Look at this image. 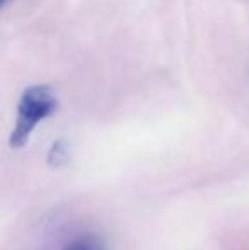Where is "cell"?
<instances>
[{"instance_id": "cell-1", "label": "cell", "mask_w": 249, "mask_h": 250, "mask_svg": "<svg viewBox=\"0 0 249 250\" xmlns=\"http://www.w3.org/2000/svg\"><path fill=\"white\" fill-rule=\"evenodd\" d=\"M58 109V99L51 87L31 85L21 94L17 104V118L9 136V146L19 150L29 142L36 126L46 118L53 116Z\"/></svg>"}, {"instance_id": "cell-2", "label": "cell", "mask_w": 249, "mask_h": 250, "mask_svg": "<svg viewBox=\"0 0 249 250\" xmlns=\"http://www.w3.org/2000/svg\"><path fill=\"white\" fill-rule=\"evenodd\" d=\"M62 250H108V249H106V242L99 235L86 233L70 240L68 244L63 245Z\"/></svg>"}, {"instance_id": "cell-3", "label": "cell", "mask_w": 249, "mask_h": 250, "mask_svg": "<svg viewBox=\"0 0 249 250\" xmlns=\"http://www.w3.org/2000/svg\"><path fill=\"white\" fill-rule=\"evenodd\" d=\"M46 162H48V165L53 168H60L68 162V148H67V145L62 142V140L55 142L53 145L50 146Z\"/></svg>"}, {"instance_id": "cell-4", "label": "cell", "mask_w": 249, "mask_h": 250, "mask_svg": "<svg viewBox=\"0 0 249 250\" xmlns=\"http://www.w3.org/2000/svg\"><path fill=\"white\" fill-rule=\"evenodd\" d=\"M7 2H9V0H2V5H5Z\"/></svg>"}]
</instances>
